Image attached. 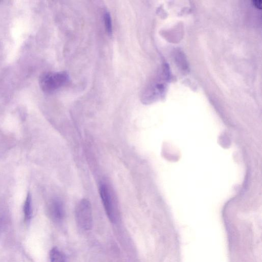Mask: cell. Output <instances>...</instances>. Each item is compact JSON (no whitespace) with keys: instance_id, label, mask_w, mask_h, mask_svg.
Instances as JSON below:
<instances>
[{"instance_id":"obj_1","label":"cell","mask_w":262,"mask_h":262,"mask_svg":"<svg viewBox=\"0 0 262 262\" xmlns=\"http://www.w3.org/2000/svg\"><path fill=\"white\" fill-rule=\"evenodd\" d=\"M69 76L66 72H48L43 74L39 78V85L42 91L51 93L66 84Z\"/></svg>"},{"instance_id":"obj_2","label":"cell","mask_w":262,"mask_h":262,"mask_svg":"<svg viewBox=\"0 0 262 262\" xmlns=\"http://www.w3.org/2000/svg\"><path fill=\"white\" fill-rule=\"evenodd\" d=\"M75 220L77 226L85 231L91 229L93 224L92 206L89 200H81L75 209Z\"/></svg>"},{"instance_id":"obj_3","label":"cell","mask_w":262,"mask_h":262,"mask_svg":"<svg viewBox=\"0 0 262 262\" xmlns=\"http://www.w3.org/2000/svg\"><path fill=\"white\" fill-rule=\"evenodd\" d=\"M99 191L106 214L111 222L114 223L116 219V205L112 190L107 184L102 182Z\"/></svg>"},{"instance_id":"obj_4","label":"cell","mask_w":262,"mask_h":262,"mask_svg":"<svg viewBox=\"0 0 262 262\" xmlns=\"http://www.w3.org/2000/svg\"><path fill=\"white\" fill-rule=\"evenodd\" d=\"M49 210L50 217L53 221L56 223L62 221L65 215V209L60 200H53L49 205Z\"/></svg>"},{"instance_id":"obj_5","label":"cell","mask_w":262,"mask_h":262,"mask_svg":"<svg viewBox=\"0 0 262 262\" xmlns=\"http://www.w3.org/2000/svg\"><path fill=\"white\" fill-rule=\"evenodd\" d=\"M24 220L26 223L30 221L32 215V197L30 192L27 194L24 205Z\"/></svg>"},{"instance_id":"obj_6","label":"cell","mask_w":262,"mask_h":262,"mask_svg":"<svg viewBox=\"0 0 262 262\" xmlns=\"http://www.w3.org/2000/svg\"><path fill=\"white\" fill-rule=\"evenodd\" d=\"M49 255L50 262H67L64 254L57 247H53Z\"/></svg>"},{"instance_id":"obj_7","label":"cell","mask_w":262,"mask_h":262,"mask_svg":"<svg viewBox=\"0 0 262 262\" xmlns=\"http://www.w3.org/2000/svg\"><path fill=\"white\" fill-rule=\"evenodd\" d=\"M103 16L106 32L111 36L112 34V23L110 13L105 11Z\"/></svg>"},{"instance_id":"obj_8","label":"cell","mask_w":262,"mask_h":262,"mask_svg":"<svg viewBox=\"0 0 262 262\" xmlns=\"http://www.w3.org/2000/svg\"><path fill=\"white\" fill-rule=\"evenodd\" d=\"M253 5L257 9H261L262 2L261 1H254L252 2Z\"/></svg>"}]
</instances>
